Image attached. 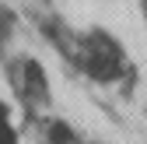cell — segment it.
I'll return each mask as SVG.
<instances>
[{
  "mask_svg": "<svg viewBox=\"0 0 147 144\" xmlns=\"http://www.w3.org/2000/svg\"><path fill=\"white\" fill-rule=\"evenodd\" d=\"M7 81L14 88V95L28 105V113H39L49 105V77L39 60L32 56H14L7 63Z\"/></svg>",
  "mask_w": 147,
  "mask_h": 144,
  "instance_id": "6da1fadb",
  "label": "cell"
},
{
  "mask_svg": "<svg viewBox=\"0 0 147 144\" xmlns=\"http://www.w3.org/2000/svg\"><path fill=\"white\" fill-rule=\"evenodd\" d=\"M39 144H81V134L67 120H46L42 134H39Z\"/></svg>",
  "mask_w": 147,
  "mask_h": 144,
  "instance_id": "7a4b0ae2",
  "label": "cell"
},
{
  "mask_svg": "<svg viewBox=\"0 0 147 144\" xmlns=\"http://www.w3.org/2000/svg\"><path fill=\"white\" fill-rule=\"evenodd\" d=\"M11 35H14V14L7 7H0V49L11 42Z\"/></svg>",
  "mask_w": 147,
  "mask_h": 144,
  "instance_id": "3957f363",
  "label": "cell"
},
{
  "mask_svg": "<svg viewBox=\"0 0 147 144\" xmlns=\"http://www.w3.org/2000/svg\"><path fill=\"white\" fill-rule=\"evenodd\" d=\"M144 18H147V0H144Z\"/></svg>",
  "mask_w": 147,
  "mask_h": 144,
  "instance_id": "277c9868",
  "label": "cell"
},
{
  "mask_svg": "<svg viewBox=\"0 0 147 144\" xmlns=\"http://www.w3.org/2000/svg\"><path fill=\"white\" fill-rule=\"evenodd\" d=\"M144 116H147V105H144Z\"/></svg>",
  "mask_w": 147,
  "mask_h": 144,
  "instance_id": "5b68a950",
  "label": "cell"
}]
</instances>
